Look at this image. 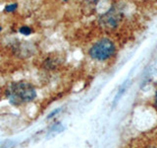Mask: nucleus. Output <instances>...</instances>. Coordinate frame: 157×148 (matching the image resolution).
Instances as JSON below:
<instances>
[{"instance_id":"7ed1b4c3","label":"nucleus","mask_w":157,"mask_h":148,"mask_svg":"<svg viewBox=\"0 0 157 148\" xmlns=\"http://www.w3.org/2000/svg\"><path fill=\"white\" fill-rule=\"evenodd\" d=\"M123 19V13L120 9L112 7L106 13L102 14L99 18V23L102 28L106 30H113L119 26Z\"/></svg>"},{"instance_id":"423d86ee","label":"nucleus","mask_w":157,"mask_h":148,"mask_svg":"<svg viewBox=\"0 0 157 148\" xmlns=\"http://www.w3.org/2000/svg\"><path fill=\"white\" fill-rule=\"evenodd\" d=\"M85 1L87 2L88 4H97L100 1H102V0H85Z\"/></svg>"},{"instance_id":"f03ea898","label":"nucleus","mask_w":157,"mask_h":148,"mask_svg":"<svg viewBox=\"0 0 157 148\" xmlns=\"http://www.w3.org/2000/svg\"><path fill=\"white\" fill-rule=\"evenodd\" d=\"M116 52L115 43L109 39H102L95 43L90 49L91 58L98 61H105L111 58Z\"/></svg>"},{"instance_id":"0eeeda50","label":"nucleus","mask_w":157,"mask_h":148,"mask_svg":"<svg viewBox=\"0 0 157 148\" xmlns=\"http://www.w3.org/2000/svg\"><path fill=\"white\" fill-rule=\"evenodd\" d=\"M154 107L157 109V89L155 91V95H154Z\"/></svg>"},{"instance_id":"20e7f679","label":"nucleus","mask_w":157,"mask_h":148,"mask_svg":"<svg viewBox=\"0 0 157 148\" xmlns=\"http://www.w3.org/2000/svg\"><path fill=\"white\" fill-rule=\"evenodd\" d=\"M32 29L29 28V27H26V26H24L22 28H20V33L25 35V36H29V35H31L32 34Z\"/></svg>"},{"instance_id":"6e6552de","label":"nucleus","mask_w":157,"mask_h":148,"mask_svg":"<svg viewBox=\"0 0 157 148\" xmlns=\"http://www.w3.org/2000/svg\"><path fill=\"white\" fill-rule=\"evenodd\" d=\"M58 112H59V110H56V111H54L53 113H50V115H49V116H48V118H50V117H53L54 115H55V113H58Z\"/></svg>"},{"instance_id":"39448f33","label":"nucleus","mask_w":157,"mask_h":148,"mask_svg":"<svg viewBox=\"0 0 157 148\" xmlns=\"http://www.w3.org/2000/svg\"><path fill=\"white\" fill-rule=\"evenodd\" d=\"M17 6L18 5L16 3H14V4H10V5H7L6 7H5V11L6 12H14L15 10L17 9Z\"/></svg>"},{"instance_id":"f257e3e1","label":"nucleus","mask_w":157,"mask_h":148,"mask_svg":"<svg viewBox=\"0 0 157 148\" xmlns=\"http://www.w3.org/2000/svg\"><path fill=\"white\" fill-rule=\"evenodd\" d=\"M7 97L10 103L14 106L29 103L36 97V91L31 83L21 81L13 83L7 90Z\"/></svg>"},{"instance_id":"1a4fd4ad","label":"nucleus","mask_w":157,"mask_h":148,"mask_svg":"<svg viewBox=\"0 0 157 148\" xmlns=\"http://www.w3.org/2000/svg\"><path fill=\"white\" fill-rule=\"evenodd\" d=\"M0 31H1V27H0Z\"/></svg>"}]
</instances>
